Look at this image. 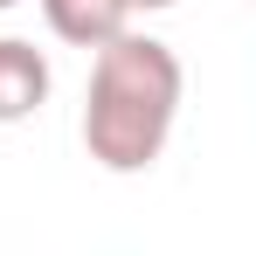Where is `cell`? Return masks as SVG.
<instances>
[{"label": "cell", "instance_id": "1", "mask_svg": "<svg viewBox=\"0 0 256 256\" xmlns=\"http://www.w3.org/2000/svg\"><path fill=\"white\" fill-rule=\"evenodd\" d=\"M180 56L152 35H118L97 48L84 104V146L111 173H146L166 152L173 111H180Z\"/></svg>", "mask_w": 256, "mask_h": 256}, {"label": "cell", "instance_id": "2", "mask_svg": "<svg viewBox=\"0 0 256 256\" xmlns=\"http://www.w3.org/2000/svg\"><path fill=\"white\" fill-rule=\"evenodd\" d=\"M48 104V56L35 42H0V125H21Z\"/></svg>", "mask_w": 256, "mask_h": 256}, {"label": "cell", "instance_id": "3", "mask_svg": "<svg viewBox=\"0 0 256 256\" xmlns=\"http://www.w3.org/2000/svg\"><path fill=\"white\" fill-rule=\"evenodd\" d=\"M42 14H48V28L70 48H104V42L125 35L132 0H42Z\"/></svg>", "mask_w": 256, "mask_h": 256}, {"label": "cell", "instance_id": "4", "mask_svg": "<svg viewBox=\"0 0 256 256\" xmlns=\"http://www.w3.org/2000/svg\"><path fill=\"white\" fill-rule=\"evenodd\" d=\"M132 7H173V0H132Z\"/></svg>", "mask_w": 256, "mask_h": 256}, {"label": "cell", "instance_id": "5", "mask_svg": "<svg viewBox=\"0 0 256 256\" xmlns=\"http://www.w3.org/2000/svg\"><path fill=\"white\" fill-rule=\"evenodd\" d=\"M0 7H14V0H0Z\"/></svg>", "mask_w": 256, "mask_h": 256}]
</instances>
